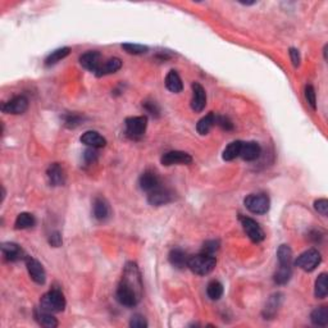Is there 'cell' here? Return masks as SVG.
Returning <instances> with one entry per match:
<instances>
[{
    "label": "cell",
    "mask_w": 328,
    "mask_h": 328,
    "mask_svg": "<svg viewBox=\"0 0 328 328\" xmlns=\"http://www.w3.org/2000/svg\"><path fill=\"white\" fill-rule=\"evenodd\" d=\"M206 294H208L210 300H219L223 295L222 283L218 281L209 282L208 287H206Z\"/></svg>",
    "instance_id": "1f68e13d"
},
{
    "label": "cell",
    "mask_w": 328,
    "mask_h": 328,
    "mask_svg": "<svg viewBox=\"0 0 328 328\" xmlns=\"http://www.w3.org/2000/svg\"><path fill=\"white\" fill-rule=\"evenodd\" d=\"M269 205H271L269 198L264 194L249 195L245 199L246 209L254 214H264L269 210Z\"/></svg>",
    "instance_id": "5b68a950"
},
{
    "label": "cell",
    "mask_w": 328,
    "mask_h": 328,
    "mask_svg": "<svg viewBox=\"0 0 328 328\" xmlns=\"http://www.w3.org/2000/svg\"><path fill=\"white\" fill-rule=\"evenodd\" d=\"M216 125L221 126L223 129H226V131H231V129L233 128L232 122H231L228 118H226V117H217L216 116Z\"/></svg>",
    "instance_id": "f35d334b"
},
{
    "label": "cell",
    "mask_w": 328,
    "mask_h": 328,
    "mask_svg": "<svg viewBox=\"0 0 328 328\" xmlns=\"http://www.w3.org/2000/svg\"><path fill=\"white\" fill-rule=\"evenodd\" d=\"M93 212L94 217H95L98 221H106L110 216V208L109 204L106 202L105 199L103 198H96L94 200V205H93Z\"/></svg>",
    "instance_id": "2e32d148"
},
{
    "label": "cell",
    "mask_w": 328,
    "mask_h": 328,
    "mask_svg": "<svg viewBox=\"0 0 328 328\" xmlns=\"http://www.w3.org/2000/svg\"><path fill=\"white\" fill-rule=\"evenodd\" d=\"M321 260L322 256L318 250L309 249V250H306V252H304L303 254H300L298 256L295 265L299 267V268H302L305 272H312V271H314L318 267Z\"/></svg>",
    "instance_id": "3957f363"
},
{
    "label": "cell",
    "mask_w": 328,
    "mask_h": 328,
    "mask_svg": "<svg viewBox=\"0 0 328 328\" xmlns=\"http://www.w3.org/2000/svg\"><path fill=\"white\" fill-rule=\"evenodd\" d=\"M292 276V268L291 267H281L279 265L278 271L275 275V282L278 285H285L290 281Z\"/></svg>",
    "instance_id": "d6a6232c"
},
{
    "label": "cell",
    "mask_w": 328,
    "mask_h": 328,
    "mask_svg": "<svg viewBox=\"0 0 328 328\" xmlns=\"http://www.w3.org/2000/svg\"><path fill=\"white\" fill-rule=\"evenodd\" d=\"M66 308V298L59 290H51L41 298L40 309L49 313H59Z\"/></svg>",
    "instance_id": "7a4b0ae2"
},
{
    "label": "cell",
    "mask_w": 328,
    "mask_h": 328,
    "mask_svg": "<svg viewBox=\"0 0 328 328\" xmlns=\"http://www.w3.org/2000/svg\"><path fill=\"white\" fill-rule=\"evenodd\" d=\"M1 252H3L4 258L9 260V262H16L18 259L22 258V249L20 246L17 245V244H13V242H5L1 245Z\"/></svg>",
    "instance_id": "ffe728a7"
},
{
    "label": "cell",
    "mask_w": 328,
    "mask_h": 328,
    "mask_svg": "<svg viewBox=\"0 0 328 328\" xmlns=\"http://www.w3.org/2000/svg\"><path fill=\"white\" fill-rule=\"evenodd\" d=\"M81 123V117L77 116V114H71L66 118V126L70 127V128H75Z\"/></svg>",
    "instance_id": "ab89813d"
},
{
    "label": "cell",
    "mask_w": 328,
    "mask_h": 328,
    "mask_svg": "<svg viewBox=\"0 0 328 328\" xmlns=\"http://www.w3.org/2000/svg\"><path fill=\"white\" fill-rule=\"evenodd\" d=\"M314 209L322 216H327L328 213V202L326 199H319L314 202Z\"/></svg>",
    "instance_id": "74e56055"
},
{
    "label": "cell",
    "mask_w": 328,
    "mask_h": 328,
    "mask_svg": "<svg viewBox=\"0 0 328 328\" xmlns=\"http://www.w3.org/2000/svg\"><path fill=\"white\" fill-rule=\"evenodd\" d=\"M122 48L126 50L128 54H135V55H139V54H145L146 51H148V47L139 45V44H123Z\"/></svg>",
    "instance_id": "836d02e7"
},
{
    "label": "cell",
    "mask_w": 328,
    "mask_h": 328,
    "mask_svg": "<svg viewBox=\"0 0 328 328\" xmlns=\"http://www.w3.org/2000/svg\"><path fill=\"white\" fill-rule=\"evenodd\" d=\"M260 151H262V149H260V145H259L258 143H254V141H250V143H242L240 156H241L244 160L252 162V160H255L256 158H259Z\"/></svg>",
    "instance_id": "e0dca14e"
},
{
    "label": "cell",
    "mask_w": 328,
    "mask_h": 328,
    "mask_svg": "<svg viewBox=\"0 0 328 328\" xmlns=\"http://www.w3.org/2000/svg\"><path fill=\"white\" fill-rule=\"evenodd\" d=\"M310 319H312L313 325L325 327L328 325V309L326 306H319V308L314 309L310 314Z\"/></svg>",
    "instance_id": "d4e9b609"
},
{
    "label": "cell",
    "mask_w": 328,
    "mask_h": 328,
    "mask_svg": "<svg viewBox=\"0 0 328 328\" xmlns=\"http://www.w3.org/2000/svg\"><path fill=\"white\" fill-rule=\"evenodd\" d=\"M129 326L132 328H146L148 327V322H146V319L144 318L143 315L136 314L131 318V321H129Z\"/></svg>",
    "instance_id": "8d00e7d4"
},
{
    "label": "cell",
    "mask_w": 328,
    "mask_h": 328,
    "mask_svg": "<svg viewBox=\"0 0 328 328\" xmlns=\"http://www.w3.org/2000/svg\"><path fill=\"white\" fill-rule=\"evenodd\" d=\"M83 156H85V160H86L87 163H94L96 160V158H98V152L95 151V149L90 148V149H87L86 151H85Z\"/></svg>",
    "instance_id": "b9f144b4"
},
{
    "label": "cell",
    "mask_w": 328,
    "mask_h": 328,
    "mask_svg": "<svg viewBox=\"0 0 328 328\" xmlns=\"http://www.w3.org/2000/svg\"><path fill=\"white\" fill-rule=\"evenodd\" d=\"M290 56H291L294 67H298L299 64H300V54H299V50L291 48V49H290Z\"/></svg>",
    "instance_id": "7bdbcfd3"
},
{
    "label": "cell",
    "mask_w": 328,
    "mask_h": 328,
    "mask_svg": "<svg viewBox=\"0 0 328 328\" xmlns=\"http://www.w3.org/2000/svg\"><path fill=\"white\" fill-rule=\"evenodd\" d=\"M35 318H36V321L39 322V325L43 326V327L47 328L58 327V321H56V318H54L53 315H51V313L45 312L43 309H40V310H37V312L35 313Z\"/></svg>",
    "instance_id": "603a6c76"
},
{
    "label": "cell",
    "mask_w": 328,
    "mask_h": 328,
    "mask_svg": "<svg viewBox=\"0 0 328 328\" xmlns=\"http://www.w3.org/2000/svg\"><path fill=\"white\" fill-rule=\"evenodd\" d=\"M242 148V141H233V143L229 144L227 148L223 151V159L225 160H233L236 159L237 156H240V152H241Z\"/></svg>",
    "instance_id": "f546056e"
},
{
    "label": "cell",
    "mask_w": 328,
    "mask_h": 328,
    "mask_svg": "<svg viewBox=\"0 0 328 328\" xmlns=\"http://www.w3.org/2000/svg\"><path fill=\"white\" fill-rule=\"evenodd\" d=\"M35 223H36V221H35V217L32 214H30V213H21L16 218L14 226H16L17 229H26L33 227Z\"/></svg>",
    "instance_id": "83f0119b"
},
{
    "label": "cell",
    "mask_w": 328,
    "mask_h": 328,
    "mask_svg": "<svg viewBox=\"0 0 328 328\" xmlns=\"http://www.w3.org/2000/svg\"><path fill=\"white\" fill-rule=\"evenodd\" d=\"M241 223L244 229H245L246 235L249 236V239L252 240V242L258 244V242H262L264 240V231H263V228L259 226L256 221H254L252 218H249V217H241Z\"/></svg>",
    "instance_id": "8992f818"
},
{
    "label": "cell",
    "mask_w": 328,
    "mask_h": 328,
    "mask_svg": "<svg viewBox=\"0 0 328 328\" xmlns=\"http://www.w3.org/2000/svg\"><path fill=\"white\" fill-rule=\"evenodd\" d=\"M144 105H145L146 110H148L150 114H152V116H154V114H155V116H159V108H158V105H156L155 103H152V101L151 103H148V101H146Z\"/></svg>",
    "instance_id": "ee69618b"
},
{
    "label": "cell",
    "mask_w": 328,
    "mask_h": 328,
    "mask_svg": "<svg viewBox=\"0 0 328 328\" xmlns=\"http://www.w3.org/2000/svg\"><path fill=\"white\" fill-rule=\"evenodd\" d=\"M277 259L281 267H291L292 250L288 245H281L277 250Z\"/></svg>",
    "instance_id": "4316f807"
},
{
    "label": "cell",
    "mask_w": 328,
    "mask_h": 328,
    "mask_svg": "<svg viewBox=\"0 0 328 328\" xmlns=\"http://www.w3.org/2000/svg\"><path fill=\"white\" fill-rule=\"evenodd\" d=\"M281 302H282L281 294H276V295H273L272 298L269 299L268 304L265 305L264 312H263L265 319H267V318L271 319V318H273V317H275L276 313H277V310H278L279 305H281Z\"/></svg>",
    "instance_id": "cb8c5ba5"
},
{
    "label": "cell",
    "mask_w": 328,
    "mask_h": 328,
    "mask_svg": "<svg viewBox=\"0 0 328 328\" xmlns=\"http://www.w3.org/2000/svg\"><path fill=\"white\" fill-rule=\"evenodd\" d=\"M121 67H122V62H121L120 58H110V59L103 62V64L100 66V68L98 70V72H96L95 75L98 77L110 75V73H114L117 72V71H120Z\"/></svg>",
    "instance_id": "d6986e66"
},
{
    "label": "cell",
    "mask_w": 328,
    "mask_h": 328,
    "mask_svg": "<svg viewBox=\"0 0 328 328\" xmlns=\"http://www.w3.org/2000/svg\"><path fill=\"white\" fill-rule=\"evenodd\" d=\"M315 296L318 299H325L328 294V287H327V275L326 273H322L319 275V277L315 281V290H314Z\"/></svg>",
    "instance_id": "4dcf8cb0"
},
{
    "label": "cell",
    "mask_w": 328,
    "mask_h": 328,
    "mask_svg": "<svg viewBox=\"0 0 328 328\" xmlns=\"http://www.w3.org/2000/svg\"><path fill=\"white\" fill-rule=\"evenodd\" d=\"M139 185L141 187V190H144V191L151 192L152 190L158 189L160 186L159 177L156 176L154 172H151V171H146V172H144L140 176Z\"/></svg>",
    "instance_id": "5bb4252c"
},
{
    "label": "cell",
    "mask_w": 328,
    "mask_h": 328,
    "mask_svg": "<svg viewBox=\"0 0 328 328\" xmlns=\"http://www.w3.org/2000/svg\"><path fill=\"white\" fill-rule=\"evenodd\" d=\"M189 258L190 256H187V254L183 250H181V249H173L172 252H169V262H171L173 267H176L178 269L187 267Z\"/></svg>",
    "instance_id": "44dd1931"
},
{
    "label": "cell",
    "mask_w": 328,
    "mask_h": 328,
    "mask_svg": "<svg viewBox=\"0 0 328 328\" xmlns=\"http://www.w3.org/2000/svg\"><path fill=\"white\" fill-rule=\"evenodd\" d=\"M80 63L83 68L96 73L100 66L103 64V58H101V54L99 51L91 50V51H87V53L80 56Z\"/></svg>",
    "instance_id": "8fae6325"
},
{
    "label": "cell",
    "mask_w": 328,
    "mask_h": 328,
    "mask_svg": "<svg viewBox=\"0 0 328 328\" xmlns=\"http://www.w3.org/2000/svg\"><path fill=\"white\" fill-rule=\"evenodd\" d=\"M163 166H173V164H190L192 162V158L190 154L185 151H178V150H173V151L166 152L160 159Z\"/></svg>",
    "instance_id": "30bf717a"
},
{
    "label": "cell",
    "mask_w": 328,
    "mask_h": 328,
    "mask_svg": "<svg viewBox=\"0 0 328 328\" xmlns=\"http://www.w3.org/2000/svg\"><path fill=\"white\" fill-rule=\"evenodd\" d=\"M62 236H60L59 232H54L50 235L49 237V244L51 246H54V248H59L60 245H62Z\"/></svg>",
    "instance_id": "60d3db41"
},
{
    "label": "cell",
    "mask_w": 328,
    "mask_h": 328,
    "mask_svg": "<svg viewBox=\"0 0 328 328\" xmlns=\"http://www.w3.org/2000/svg\"><path fill=\"white\" fill-rule=\"evenodd\" d=\"M47 176L48 179H49V183L51 186H60L64 183L63 169L60 168V166L58 163H54V164H51V166L48 168Z\"/></svg>",
    "instance_id": "ac0fdd59"
},
{
    "label": "cell",
    "mask_w": 328,
    "mask_h": 328,
    "mask_svg": "<svg viewBox=\"0 0 328 328\" xmlns=\"http://www.w3.org/2000/svg\"><path fill=\"white\" fill-rule=\"evenodd\" d=\"M206 105V94L204 87L199 82L192 83L191 108L195 112H202Z\"/></svg>",
    "instance_id": "7c38bea8"
},
{
    "label": "cell",
    "mask_w": 328,
    "mask_h": 328,
    "mask_svg": "<svg viewBox=\"0 0 328 328\" xmlns=\"http://www.w3.org/2000/svg\"><path fill=\"white\" fill-rule=\"evenodd\" d=\"M216 125V116L214 113H209L205 117H202V120L196 125V129L200 135H206L212 129V127Z\"/></svg>",
    "instance_id": "484cf974"
},
{
    "label": "cell",
    "mask_w": 328,
    "mask_h": 328,
    "mask_svg": "<svg viewBox=\"0 0 328 328\" xmlns=\"http://www.w3.org/2000/svg\"><path fill=\"white\" fill-rule=\"evenodd\" d=\"M218 249H219V241L212 240V241H206L205 244L202 245V252H204V254H209V255H213Z\"/></svg>",
    "instance_id": "d590c367"
},
{
    "label": "cell",
    "mask_w": 328,
    "mask_h": 328,
    "mask_svg": "<svg viewBox=\"0 0 328 328\" xmlns=\"http://www.w3.org/2000/svg\"><path fill=\"white\" fill-rule=\"evenodd\" d=\"M305 98L308 100L309 105L312 106L313 109H317V96H315V90L312 85H308L305 87Z\"/></svg>",
    "instance_id": "e575fe53"
},
{
    "label": "cell",
    "mask_w": 328,
    "mask_h": 328,
    "mask_svg": "<svg viewBox=\"0 0 328 328\" xmlns=\"http://www.w3.org/2000/svg\"><path fill=\"white\" fill-rule=\"evenodd\" d=\"M27 109H28V100L24 95L14 96L13 99H10L9 101L1 105V110L9 114H22Z\"/></svg>",
    "instance_id": "9c48e42d"
},
{
    "label": "cell",
    "mask_w": 328,
    "mask_h": 328,
    "mask_svg": "<svg viewBox=\"0 0 328 328\" xmlns=\"http://www.w3.org/2000/svg\"><path fill=\"white\" fill-rule=\"evenodd\" d=\"M126 132L131 137L143 136L148 126V118L141 117H129L126 120Z\"/></svg>",
    "instance_id": "52a82bcc"
},
{
    "label": "cell",
    "mask_w": 328,
    "mask_h": 328,
    "mask_svg": "<svg viewBox=\"0 0 328 328\" xmlns=\"http://www.w3.org/2000/svg\"><path fill=\"white\" fill-rule=\"evenodd\" d=\"M173 199V194L169 190L163 189V187H158V189L152 190L151 192H149V196H148V202L151 204V205L160 206V205H166L168 202H172Z\"/></svg>",
    "instance_id": "4fadbf2b"
},
{
    "label": "cell",
    "mask_w": 328,
    "mask_h": 328,
    "mask_svg": "<svg viewBox=\"0 0 328 328\" xmlns=\"http://www.w3.org/2000/svg\"><path fill=\"white\" fill-rule=\"evenodd\" d=\"M116 298L121 305H125V306H128V308H132V306L137 305V303L140 302V298H141V295H140L139 292L135 291L132 287H129L128 285L121 282L118 288H117Z\"/></svg>",
    "instance_id": "277c9868"
},
{
    "label": "cell",
    "mask_w": 328,
    "mask_h": 328,
    "mask_svg": "<svg viewBox=\"0 0 328 328\" xmlns=\"http://www.w3.org/2000/svg\"><path fill=\"white\" fill-rule=\"evenodd\" d=\"M216 264L217 260L214 256L202 252V254H198V255L190 256L187 267H189L195 275L205 276L212 272L213 269H214V267H216Z\"/></svg>",
    "instance_id": "6da1fadb"
},
{
    "label": "cell",
    "mask_w": 328,
    "mask_h": 328,
    "mask_svg": "<svg viewBox=\"0 0 328 328\" xmlns=\"http://www.w3.org/2000/svg\"><path fill=\"white\" fill-rule=\"evenodd\" d=\"M70 51H71L70 48H60V49L54 50V51H51V53L47 56V59H45V66L49 67L58 63L59 60L64 59V58L70 54Z\"/></svg>",
    "instance_id": "f1b7e54d"
},
{
    "label": "cell",
    "mask_w": 328,
    "mask_h": 328,
    "mask_svg": "<svg viewBox=\"0 0 328 328\" xmlns=\"http://www.w3.org/2000/svg\"><path fill=\"white\" fill-rule=\"evenodd\" d=\"M80 140L81 143L89 148H93V149H99V148H104L106 145V140L96 131H87L83 133Z\"/></svg>",
    "instance_id": "9a60e30c"
},
{
    "label": "cell",
    "mask_w": 328,
    "mask_h": 328,
    "mask_svg": "<svg viewBox=\"0 0 328 328\" xmlns=\"http://www.w3.org/2000/svg\"><path fill=\"white\" fill-rule=\"evenodd\" d=\"M166 87L172 93H181L183 89V83L181 77L176 71H171L166 77Z\"/></svg>",
    "instance_id": "7402d4cb"
},
{
    "label": "cell",
    "mask_w": 328,
    "mask_h": 328,
    "mask_svg": "<svg viewBox=\"0 0 328 328\" xmlns=\"http://www.w3.org/2000/svg\"><path fill=\"white\" fill-rule=\"evenodd\" d=\"M25 260H26V267L27 271H28V275L32 278V281L39 283V285H44L45 281H47V273H45V269L41 265V263L37 262L36 259L30 258V256L25 258Z\"/></svg>",
    "instance_id": "ba28073f"
}]
</instances>
